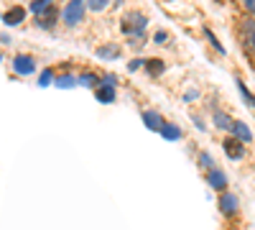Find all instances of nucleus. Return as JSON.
<instances>
[{"instance_id": "obj_1", "label": "nucleus", "mask_w": 255, "mask_h": 230, "mask_svg": "<svg viewBox=\"0 0 255 230\" xmlns=\"http://www.w3.org/2000/svg\"><path fill=\"white\" fill-rule=\"evenodd\" d=\"M123 33L128 38H135V41H145V31H148V18L140 13V10H130V13H125L123 18V23H120Z\"/></svg>"}, {"instance_id": "obj_2", "label": "nucleus", "mask_w": 255, "mask_h": 230, "mask_svg": "<svg viewBox=\"0 0 255 230\" xmlns=\"http://www.w3.org/2000/svg\"><path fill=\"white\" fill-rule=\"evenodd\" d=\"M87 0H69L67 5H64V10H61V23L67 26V28H74V26H79L82 20H84V15H87Z\"/></svg>"}, {"instance_id": "obj_3", "label": "nucleus", "mask_w": 255, "mask_h": 230, "mask_svg": "<svg viewBox=\"0 0 255 230\" xmlns=\"http://www.w3.org/2000/svg\"><path fill=\"white\" fill-rule=\"evenodd\" d=\"M217 210H220V215L225 220H238V215H240V197L235 192H230V190L222 192L217 197Z\"/></svg>"}, {"instance_id": "obj_4", "label": "nucleus", "mask_w": 255, "mask_h": 230, "mask_svg": "<svg viewBox=\"0 0 255 230\" xmlns=\"http://www.w3.org/2000/svg\"><path fill=\"white\" fill-rule=\"evenodd\" d=\"M222 151L230 161H243L248 156V143L238 141L235 136H227V138H222Z\"/></svg>"}, {"instance_id": "obj_5", "label": "nucleus", "mask_w": 255, "mask_h": 230, "mask_svg": "<svg viewBox=\"0 0 255 230\" xmlns=\"http://www.w3.org/2000/svg\"><path fill=\"white\" fill-rule=\"evenodd\" d=\"M10 67L18 77H28V74H36V59L31 54H15Z\"/></svg>"}, {"instance_id": "obj_6", "label": "nucleus", "mask_w": 255, "mask_h": 230, "mask_svg": "<svg viewBox=\"0 0 255 230\" xmlns=\"http://www.w3.org/2000/svg\"><path fill=\"white\" fill-rule=\"evenodd\" d=\"M204 179H207V184L215 190L217 195H222V192H227L230 190V177L220 169V166H215V169H209L207 174H204Z\"/></svg>"}, {"instance_id": "obj_7", "label": "nucleus", "mask_w": 255, "mask_h": 230, "mask_svg": "<svg viewBox=\"0 0 255 230\" xmlns=\"http://www.w3.org/2000/svg\"><path fill=\"white\" fill-rule=\"evenodd\" d=\"M212 125H215L217 131H222V133H230L232 131V123H235V118H230V113L227 110H222V108H212Z\"/></svg>"}, {"instance_id": "obj_8", "label": "nucleus", "mask_w": 255, "mask_h": 230, "mask_svg": "<svg viewBox=\"0 0 255 230\" xmlns=\"http://www.w3.org/2000/svg\"><path fill=\"white\" fill-rule=\"evenodd\" d=\"M59 18H61V10L51 5L44 15H38V18H33V20H36V26H38L41 31H54V26H56Z\"/></svg>"}, {"instance_id": "obj_9", "label": "nucleus", "mask_w": 255, "mask_h": 230, "mask_svg": "<svg viewBox=\"0 0 255 230\" xmlns=\"http://www.w3.org/2000/svg\"><path fill=\"white\" fill-rule=\"evenodd\" d=\"M140 118H143V123H145V128H148V131H153V133H161L163 123H166L163 115H161L158 110H143Z\"/></svg>"}, {"instance_id": "obj_10", "label": "nucleus", "mask_w": 255, "mask_h": 230, "mask_svg": "<svg viewBox=\"0 0 255 230\" xmlns=\"http://www.w3.org/2000/svg\"><path fill=\"white\" fill-rule=\"evenodd\" d=\"M230 136H235L238 141H243V143H253V131H250V125L245 123V120H235L232 123V131H230Z\"/></svg>"}, {"instance_id": "obj_11", "label": "nucleus", "mask_w": 255, "mask_h": 230, "mask_svg": "<svg viewBox=\"0 0 255 230\" xmlns=\"http://www.w3.org/2000/svg\"><path fill=\"white\" fill-rule=\"evenodd\" d=\"M23 18H26V10L20 8V5H13V8H8V10H5L3 23H5V26H18Z\"/></svg>"}, {"instance_id": "obj_12", "label": "nucleus", "mask_w": 255, "mask_h": 230, "mask_svg": "<svg viewBox=\"0 0 255 230\" xmlns=\"http://www.w3.org/2000/svg\"><path fill=\"white\" fill-rule=\"evenodd\" d=\"M161 136L166 138V141H181V125H176V123H171V120H166L163 123V128H161Z\"/></svg>"}, {"instance_id": "obj_13", "label": "nucleus", "mask_w": 255, "mask_h": 230, "mask_svg": "<svg viewBox=\"0 0 255 230\" xmlns=\"http://www.w3.org/2000/svg\"><path fill=\"white\" fill-rule=\"evenodd\" d=\"M95 54L100 59H120V46L118 44H102L95 49Z\"/></svg>"}, {"instance_id": "obj_14", "label": "nucleus", "mask_w": 255, "mask_h": 230, "mask_svg": "<svg viewBox=\"0 0 255 230\" xmlns=\"http://www.w3.org/2000/svg\"><path fill=\"white\" fill-rule=\"evenodd\" d=\"M51 5H54V0H31V3H28V13L33 18H38V15H44Z\"/></svg>"}, {"instance_id": "obj_15", "label": "nucleus", "mask_w": 255, "mask_h": 230, "mask_svg": "<svg viewBox=\"0 0 255 230\" xmlns=\"http://www.w3.org/2000/svg\"><path fill=\"white\" fill-rule=\"evenodd\" d=\"M145 72L151 74V77L166 74V61L163 59H145Z\"/></svg>"}, {"instance_id": "obj_16", "label": "nucleus", "mask_w": 255, "mask_h": 230, "mask_svg": "<svg viewBox=\"0 0 255 230\" xmlns=\"http://www.w3.org/2000/svg\"><path fill=\"white\" fill-rule=\"evenodd\" d=\"M95 97H97V102H102V105H108V102H115V87H105V85H100V87L95 90Z\"/></svg>"}, {"instance_id": "obj_17", "label": "nucleus", "mask_w": 255, "mask_h": 230, "mask_svg": "<svg viewBox=\"0 0 255 230\" xmlns=\"http://www.w3.org/2000/svg\"><path fill=\"white\" fill-rule=\"evenodd\" d=\"M77 79H79V85H82V87H95V90H97L102 77H97V72H82Z\"/></svg>"}, {"instance_id": "obj_18", "label": "nucleus", "mask_w": 255, "mask_h": 230, "mask_svg": "<svg viewBox=\"0 0 255 230\" xmlns=\"http://www.w3.org/2000/svg\"><path fill=\"white\" fill-rule=\"evenodd\" d=\"M197 164H199V169H202L204 174H207L209 169H215V166H217V164H215V156H212L209 151H199V156H197Z\"/></svg>"}, {"instance_id": "obj_19", "label": "nucleus", "mask_w": 255, "mask_h": 230, "mask_svg": "<svg viewBox=\"0 0 255 230\" xmlns=\"http://www.w3.org/2000/svg\"><path fill=\"white\" fill-rule=\"evenodd\" d=\"M204 38L209 41V44H212V49H215L220 56H225V54H227V51H225V46L220 44V38H217L215 33H212V28H204Z\"/></svg>"}, {"instance_id": "obj_20", "label": "nucleus", "mask_w": 255, "mask_h": 230, "mask_svg": "<svg viewBox=\"0 0 255 230\" xmlns=\"http://www.w3.org/2000/svg\"><path fill=\"white\" fill-rule=\"evenodd\" d=\"M235 85H238V90H240V95H243V100L248 102V105L250 108H255V95L248 90V85H245V82L243 79H235Z\"/></svg>"}, {"instance_id": "obj_21", "label": "nucleus", "mask_w": 255, "mask_h": 230, "mask_svg": "<svg viewBox=\"0 0 255 230\" xmlns=\"http://www.w3.org/2000/svg\"><path fill=\"white\" fill-rule=\"evenodd\" d=\"M240 33H243L245 38H248L250 33H255V18H253V15H248V18L240 20Z\"/></svg>"}, {"instance_id": "obj_22", "label": "nucleus", "mask_w": 255, "mask_h": 230, "mask_svg": "<svg viewBox=\"0 0 255 230\" xmlns=\"http://www.w3.org/2000/svg\"><path fill=\"white\" fill-rule=\"evenodd\" d=\"M54 85L56 87H74V85H79V79L74 74H61V77H56Z\"/></svg>"}, {"instance_id": "obj_23", "label": "nucleus", "mask_w": 255, "mask_h": 230, "mask_svg": "<svg viewBox=\"0 0 255 230\" xmlns=\"http://www.w3.org/2000/svg\"><path fill=\"white\" fill-rule=\"evenodd\" d=\"M51 82H56V72L54 69H44V72H41V77H38V85L41 87H49Z\"/></svg>"}, {"instance_id": "obj_24", "label": "nucleus", "mask_w": 255, "mask_h": 230, "mask_svg": "<svg viewBox=\"0 0 255 230\" xmlns=\"http://www.w3.org/2000/svg\"><path fill=\"white\" fill-rule=\"evenodd\" d=\"M108 5H110V0H87V8H90L92 13H102Z\"/></svg>"}, {"instance_id": "obj_25", "label": "nucleus", "mask_w": 255, "mask_h": 230, "mask_svg": "<svg viewBox=\"0 0 255 230\" xmlns=\"http://www.w3.org/2000/svg\"><path fill=\"white\" fill-rule=\"evenodd\" d=\"M199 97H202V92H199L197 87H191V90H186V92H184V102H197Z\"/></svg>"}, {"instance_id": "obj_26", "label": "nucleus", "mask_w": 255, "mask_h": 230, "mask_svg": "<svg viewBox=\"0 0 255 230\" xmlns=\"http://www.w3.org/2000/svg\"><path fill=\"white\" fill-rule=\"evenodd\" d=\"M100 85H105V87H115V85H118V77H115V74H102Z\"/></svg>"}, {"instance_id": "obj_27", "label": "nucleus", "mask_w": 255, "mask_h": 230, "mask_svg": "<svg viewBox=\"0 0 255 230\" xmlns=\"http://www.w3.org/2000/svg\"><path fill=\"white\" fill-rule=\"evenodd\" d=\"M140 67H145L143 59H130V61H128V72H138Z\"/></svg>"}, {"instance_id": "obj_28", "label": "nucleus", "mask_w": 255, "mask_h": 230, "mask_svg": "<svg viewBox=\"0 0 255 230\" xmlns=\"http://www.w3.org/2000/svg\"><path fill=\"white\" fill-rule=\"evenodd\" d=\"M243 10H245V15L255 18V0H243Z\"/></svg>"}, {"instance_id": "obj_29", "label": "nucleus", "mask_w": 255, "mask_h": 230, "mask_svg": "<svg viewBox=\"0 0 255 230\" xmlns=\"http://www.w3.org/2000/svg\"><path fill=\"white\" fill-rule=\"evenodd\" d=\"M191 120H194V125H197L199 131H207V123H204V118H202V115H191Z\"/></svg>"}, {"instance_id": "obj_30", "label": "nucleus", "mask_w": 255, "mask_h": 230, "mask_svg": "<svg viewBox=\"0 0 255 230\" xmlns=\"http://www.w3.org/2000/svg\"><path fill=\"white\" fill-rule=\"evenodd\" d=\"M166 38H168V36H166V31H158V33L153 36V41H156V44H166Z\"/></svg>"}, {"instance_id": "obj_31", "label": "nucleus", "mask_w": 255, "mask_h": 230, "mask_svg": "<svg viewBox=\"0 0 255 230\" xmlns=\"http://www.w3.org/2000/svg\"><path fill=\"white\" fill-rule=\"evenodd\" d=\"M248 44H250V46L255 49V33H250V36H248Z\"/></svg>"}]
</instances>
